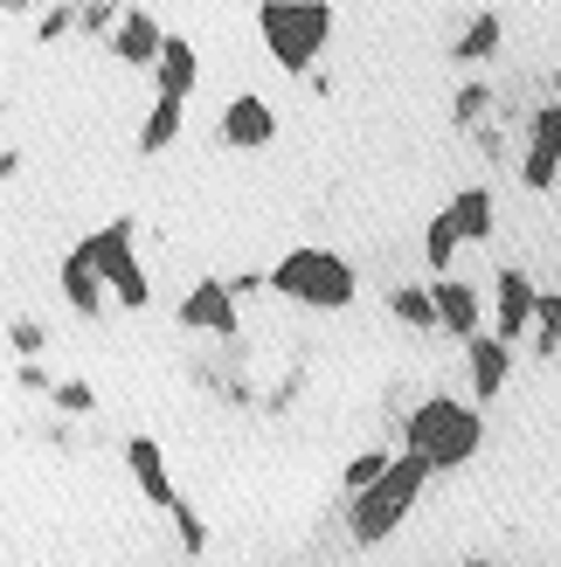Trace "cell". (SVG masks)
Instances as JSON below:
<instances>
[{
	"label": "cell",
	"mask_w": 561,
	"mask_h": 567,
	"mask_svg": "<svg viewBox=\"0 0 561 567\" xmlns=\"http://www.w3.org/2000/svg\"><path fill=\"white\" fill-rule=\"evenodd\" d=\"M479 443H486V422L479 409H458L451 394H437V402H424L409 415V457H424L430 471H458L479 457Z\"/></svg>",
	"instance_id": "6da1fadb"
},
{
	"label": "cell",
	"mask_w": 561,
	"mask_h": 567,
	"mask_svg": "<svg viewBox=\"0 0 561 567\" xmlns=\"http://www.w3.org/2000/svg\"><path fill=\"white\" fill-rule=\"evenodd\" d=\"M424 485H430V464L402 450V457L388 464V477H375V485H368V492H360V498L347 505V519H354V540H360V547H381L388 533H396V526L409 519V505L424 498Z\"/></svg>",
	"instance_id": "7a4b0ae2"
},
{
	"label": "cell",
	"mask_w": 561,
	"mask_h": 567,
	"mask_svg": "<svg viewBox=\"0 0 561 567\" xmlns=\"http://www.w3.org/2000/svg\"><path fill=\"white\" fill-rule=\"evenodd\" d=\"M271 291L313 305V311H340V305H354V264L319 249V243H298L292 257L271 270Z\"/></svg>",
	"instance_id": "3957f363"
},
{
	"label": "cell",
	"mask_w": 561,
	"mask_h": 567,
	"mask_svg": "<svg viewBox=\"0 0 561 567\" xmlns=\"http://www.w3.org/2000/svg\"><path fill=\"white\" fill-rule=\"evenodd\" d=\"M257 28H264V49L285 70H313L333 35V8L326 0H271V8H257Z\"/></svg>",
	"instance_id": "277c9868"
},
{
	"label": "cell",
	"mask_w": 561,
	"mask_h": 567,
	"mask_svg": "<svg viewBox=\"0 0 561 567\" xmlns=\"http://www.w3.org/2000/svg\"><path fill=\"white\" fill-rule=\"evenodd\" d=\"M83 257L98 264V277L111 284V298H119L125 311H139L153 291H146V270H139V257H132V221H111V229H98L91 243H76Z\"/></svg>",
	"instance_id": "5b68a950"
},
{
	"label": "cell",
	"mask_w": 561,
	"mask_h": 567,
	"mask_svg": "<svg viewBox=\"0 0 561 567\" xmlns=\"http://www.w3.org/2000/svg\"><path fill=\"white\" fill-rule=\"evenodd\" d=\"M181 326L236 339V291H230V284H222V277H202V284H194V291L181 298Z\"/></svg>",
	"instance_id": "8992f818"
},
{
	"label": "cell",
	"mask_w": 561,
	"mask_h": 567,
	"mask_svg": "<svg viewBox=\"0 0 561 567\" xmlns=\"http://www.w3.org/2000/svg\"><path fill=\"white\" fill-rule=\"evenodd\" d=\"M554 174H561V104H548L534 118V138H527V159H520L527 187H554Z\"/></svg>",
	"instance_id": "52a82bcc"
},
{
	"label": "cell",
	"mask_w": 561,
	"mask_h": 567,
	"mask_svg": "<svg viewBox=\"0 0 561 567\" xmlns=\"http://www.w3.org/2000/svg\"><path fill=\"white\" fill-rule=\"evenodd\" d=\"M125 464H132V477H139V492H146V505H166V513H174L181 492H174V477H166L160 443H153V436H132V443H125Z\"/></svg>",
	"instance_id": "ba28073f"
},
{
	"label": "cell",
	"mask_w": 561,
	"mask_h": 567,
	"mask_svg": "<svg viewBox=\"0 0 561 567\" xmlns=\"http://www.w3.org/2000/svg\"><path fill=\"white\" fill-rule=\"evenodd\" d=\"M271 132H277V111L264 104V97H236L230 111H222V138H230V146H271Z\"/></svg>",
	"instance_id": "9c48e42d"
},
{
	"label": "cell",
	"mask_w": 561,
	"mask_h": 567,
	"mask_svg": "<svg viewBox=\"0 0 561 567\" xmlns=\"http://www.w3.org/2000/svg\"><path fill=\"white\" fill-rule=\"evenodd\" d=\"M541 319V291L527 284L520 270H499V339H513Z\"/></svg>",
	"instance_id": "30bf717a"
},
{
	"label": "cell",
	"mask_w": 561,
	"mask_h": 567,
	"mask_svg": "<svg viewBox=\"0 0 561 567\" xmlns=\"http://www.w3.org/2000/svg\"><path fill=\"white\" fill-rule=\"evenodd\" d=\"M430 298H437V326L458 332L465 347H471V339H479V291H471V284H458V277H443Z\"/></svg>",
	"instance_id": "8fae6325"
},
{
	"label": "cell",
	"mask_w": 561,
	"mask_h": 567,
	"mask_svg": "<svg viewBox=\"0 0 561 567\" xmlns=\"http://www.w3.org/2000/svg\"><path fill=\"white\" fill-rule=\"evenodd\" d=\"M507 367H513V353H507V339H499V332L471 339V394H479V402H492V394L507 388Z\"/></svg>",
	"instance_id": "7c38bea8"
},
{
	"label": "cell",
	"mask_w": 561,
	"mask_h": 567,
	"mask_svg": "<svg viewBox=\"0 0 561 567\" xmlns=\"http://www.w3.org/2000/svg\"><path fill=\"white\" fill-rule=\"evenodd\" d=\"M119 55H125V63H153V70H160V55H166V28H160L146 8H125V21H119Z\"/></svg>",
	"instance_id": "4fadbf2b"
},
{
	"label": "cell",
	"mask_w": 561,
	"mask_h": 567,
	"mask_svg": "<svg viewBox=\"0 0 561 567\" xmlns=\"http://www.w3.org/2000/svg\"><path fill=\"white\" fill-rule=\"evenodd\" d=\"M104 291H111V284L98 277V264L83 257V249H70V257H63V298L83 311V319H98V311H104Z\"/></svg>",
	"instance_id": "5bb4252c"
},
{
	"label": "cell",
	"mask_w": 561,
	"mask_h": 567,
	"mask_svg": "<svg viewBox=\"0 0 561 567\" xmlns=\"http://www.w3.org/2000/svg\"><path fill=\"white\" fill-rule=\"evenodd\" d=\"M194 42L187 35H166V55H160V97H174V104H187V91H194Z\"/></svg>",
	"instance_id": "9a60e30c"
},
{
	"label": "cell",
	"mask_w": 561,
	"mask_h": 567,
	"mask_svg": "<svg viewBox=\"0 0 561 567\" xmlns=\"http://www.w3.org/2000/svg\"><path fill=\"white\" fill-rule=\"evenodd\" d=\"M451 221H458L465 243H486V236H492V194H486V187H465L458 202H451Z\"/></svg>",
	"instance_id": "2e32d148"
},
{
	"label": "cell",
	"mask_w": 561,
	"mask_h": 567,
	"mask_svg": "<svg viewBox=\"0 0 561 567\" xmlns=\"http://www.w3.org/2000/svg\"><path fill=\"white\" fill-rule=\"evenodd\" d=\"M174 132H181V104L160 97L153 118H146V132H139V153H166V146H174Z\"/></svg>",
	"instance_id": "e0dca14e"
},
{
	"label": "cell",
	"mask_w": 561,
	"mask_h": 567,
	"mask_svg": "<svg viewBox=\"0 0 561 567\" xmlns=\"http://www.w3.org/2000/svg\"><path fill=\"white\" fill-rule=\"evenodd\" d=\"M458 243H465V236H458V221H451V208H443V215L430 221V236H424V257H430V270H437V277L451 270V257H458Z\"/></svg>",
	"instance_id": "ac0fdd59"
},
{
	"label": "cell",
	"mask_w": 561,
	"mask_h": 567,
	"mask_svg": "<svg viewBox=\"0 0 561 567\" xmlns=\"http://www.w3.org/2000/svg\"><path fill=\"white\" fill-rule=\"evenodd\" d=\"M492 49H499V14H471L465 42H458V63H486Z\"/></svg>",
	"instance_id": "d6986e66"
},
{
	"label": "cell",
	"mask_w": 561,
	"mask_h": 567,
	"mask_svg": "<svg viewBox=\"0 0 561 567\" xmlns=\"http://www.w3.org/2000/svg\"><path fill=\"white\" fill-rule=\"evenodd\" d=\"M396 319H409V326H437V298H430V291H409V284H402V291H396Z\"/></svg>",
	"instance_id": "ffe728a7"
},
{
	"label": "cell",
	"mask_w": 561,
	"mask_h": 567,
	"mask_svg": "<svg viewBox=\"0 0 561 567\" xmlns=\"http://www.w3.org/2000/svg\"><path fill=\"white\" fill-rule=\"evenodd\" d=\"M388 464H396V457H381V450H368V457H354V464H347V492L360 498V492L375 485V477H388Z\"/></svg>",
	"instance_id": "44dd1931"
},
{
	"label": "cell",
	"mask_w": 561,
	"mask_h": 567,
	"mask_svg": "<svg viewBox=\"0 0 561 567\" xmlns=\"http://www.w3.org/2000/svg\"><path fill=\"white\" fill-rule=\"evenodd\" d=\"M541 353H554V360H561V291H548V298H541Z\"/></svg>",
	"instance_id": "7402d4cb"
},
{
	"label": "cell",
	"mask_w": 561,
	"mask_h": 567,
	"mask_svg": "<svg viewBox=\"0 0 561 567\" xmlns=\"http://www.w3.org/2000/svg\"><path fill=\"white\" fill-rule=\"evenodd\" d=\"M174 519H181V540H187V554H202V540H208V533H202V519H194L187 505H174Z\"/></svg>",
	"instance_id": "603a6c76"
},
{
	"label": "cell",
	"mask_w": 561,
	"mask_h": 567,
	"mask_svg": "<svg viewBox=\"0 0 561 567\" xmlns=\"http://www.w3.org/2000/svg\"><path fill=\"white\" fill-rule=\"evenodd\" d=\"M55 402H63L70 415H83V409H91V388H83V381H63V388H55Z\"/></svg>",
	"instance_id": "cb8c5ba5"
},
{
	"label": "cell",
	"mask_w": 561,
	"mask_h": 567,
	"mask_svg": "<svg viewBox=\"0 0 561 567\" xmlns=\"http://www.w3.org/2000/svg\"><path fill=\"white\" fill-rule=\"evenodd\" d=\"M14 347H21V353H35V347H42V326H28V319H21V326H14Z\"/></svg>",
	"instance_id": "d4e9b609"
},
{
	"label": "cell",
	"mask_w": 561,
	"mask_h": 567,
	"mask_svg": "<svg viewBox=\"0 0 561 567\" xmlns=\"http://www.w3.org/2000/svg\"><path fill=\"white\" fill-rule=\"evenodd\" d=\"M554 104H561V70H554Z\"/></svg>",
	"instance_id": "484cf974"
},
{
	"label": "cell",
	"mask_w": 561,
	"mask_h": 567,
	"mask_svg": "<svg viewBox=\"0 0 561 567\" xmlns=\"http://www.w3.org/2000/svg\"><path fill=\"white\" fill-rule=\"evenodd\" d=\"M465 567H492V560H465Z\"/></svg>",
	"instance_id": "4316f807"
}]
</instances>
